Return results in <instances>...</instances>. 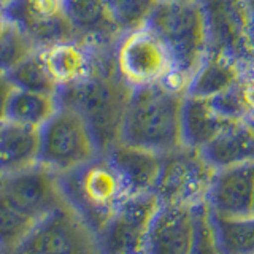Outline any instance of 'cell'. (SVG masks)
<instances>
[{
  "instance_id": "4dcf8cb0",
  "label": "cell",
  "mask_w": 254,
  "mask_h": 254,
  "mask_svg": "<svg viewBox=\"0 0 254 254\" xmlns=\"http://www.w3.org/2000/svg\"><path fill=\"white\" fill-rule=\"evenodd\" d=\"M250 3V11H251V19H253V30H254V0H248Z\"/></svg>"
},
{
  "instance_id": "277c9868",
  "label": "cell",
  "mask_w": 254,
  "mask_h": 254,
  "mask_svg": "<svg viewBox=\"0 0 254 254\" xmlns=\"http://www.w3.org/2000/svg\"><path fill=\"white\" fill-rule=\"evenodd\" d=\"M148 26L170 51L177 73L189 83L208 53L202 3L161 2Z\"/></svg>"
},
{
  "instance_id": "44dd1931",
  "label": "cell",
  "mask_w": 254,
  "mask_h": 254,
  "mask_svg": "<svg viewBox=\"0 0 254 254\" xmlns=\"http://www.w3.org/2000/svg\"><path fill=\"white\" fill-rule=\"evenodd\" d=\"M245 68L238 62L219 54L206 53L200 67L192 75L188 86V94L198 97L213 99L227 92L240 81L245 75Z\"/></svg>"
},
{
  "instance_id": "f1b7e54d",
  "label": "cell",
  "mask_w": 254,
  "mask_h": 254,
  "mask_svg": "<svg viewBox=\"0 0 254 254\" xmlns=\"http://www.w3.org/2000/svg\"><path fill=\"white\" fill-rule=\"evenodd\" d=\"M14 84L5 71H0V124L8 119V107H10V99L14 92Z\"/></svg>"
},
{
  "instance_id": "7a4b0ae2",
  "label": "cell",
  "mask_w": 254,
  "mask_h": 254,
  "mask_svg": "<svg viewBox=\"0 0 254 254\" xmlns=\"http://www.w3.org/2000/svg\"><path fill=\"white\" fill-rule=\"evenodd\" d=\"M65 203L58 173L35 165L0 178V245L16 248L38 222Z\"/></svg>"
},
{
  "instance_id": "6da1fadb",
  "label": "cell",
  "mask_w": 254,
  "mask_h": 254,
  "mask_svg": "<svg viewBox=\"0 0 254 254\" xmlns=\"http://www.w3.org/2000/svg\"><path fill=\"white\" fill-rule=\"evenodd\" d=\"M132 87L116 67L115 46L94 48L91 71L78 83L58 91L59 107L75 110L89 126L100 156L121 143L123 123Z\"/></svg>"
},
{
  "instance_id": "ac0fdd59",
  "label": "cell",
  "mask_w": 254,
  "mask_h": 254,
  "mask_svg": "<svg viewBox=\"0 0 254 254\" xmlns=\"http://www.w3.org/2000/svg\"><path fill=\"white\" fill-rule=\"evenodd\" d=\"M232 121L237 119L226 118L216 108L213 99L186 94L181 115L183 145L202 149Z\"/></svg>"
},
{
  "instance_id": "ffe728a7",
  "label": "cell",
  "mask_w": 254,
  "mask_h": 254,
  "mask_svg": "<svg viewBox=\"0 0 254 254\" xmlns=\"http://www.w3.org/2000/svg\"><path fill=\"white\" fill-rule=\"evenodd\" d=\"M43 62L58 84V91L83 79L92 68L94 48L78 40L54 45L40 51Z\"/></svg>"
},
{
  "instance_id": "2e32d148",
  "label": "cell",
  "mask_w": 254,
  "mask_h": 254,
  "mask_svg": "<svg viewBox=\"0 0 254 254\" xmlns=\"http://www.w3.org/2000/svg\"><path fill=\"white\" fill-rule=\"evenodd\" d=\"M107 159L121 178L126 197L154 190L162 170V154L121 141L107 154Z\"/></svg>"
},
{
  "instance_id": "9c48e42d",
  "label": "cell",
  "mask_w": 254,
  "mask_h": 254,
  "mask_svg": "<svg viewBox=\"0 0 254 254\" xmlns=\"http://www.w3.org/2000/svg\"><path fill=\"white\" fill-rule=\"evenodd\" d=\"M216 167L203 156L202 149L180 146L162 154V170L154 192L161 203L192 205L208 192Z\"/></svg>"
},
{
  "instance_id": "5b68a950",
  "label": "cell",
  "mask_w": 254,
  "mask_h": 254,
  "mask_svg": "<svg viewBox=\"0 0 254 254\" xmlns=\"http://www.w3.org/2000/svg\"><path fill=\"white\" fill-rule=\"evenodd\" d=\"M58 178L65 202L75 206L78 214L102 226L126 197L121 178L107 156H97L84 165L59 173Z\"/></svg>"
},
{
  "instance_id": "1f68e13d",
  "label": "cell",
  "mask_w": 254,
  "mask_h": 254,
  "mask_svg": "<svg viewBox=\"0 0 254 254\" xmlns=\"http://www.w3.org/2000/svg\"><path fill=\"white\" fill-rule=\"evenodd\" d=\"M11 2H14V0H0V6H6V5H10Z\"/></svg>"
},
{
  "instance_id": "3957f363",
  "label": "cell",
  "mask_w": 254,
  "mask_h": 254,
  "mask_svg": "<svg viewBox=\"0 0 254 254\" xmlns=\"http://www.w3.org/2000/svg\"><path fill=\"white\" fill-rule=\"evenodd\" d=\"M186 94L165 83L133 87L124 115L121 141L159 154L183 146L181 115Z\"/></svg>"
},
{
  "instance_id": "d6986e66",
  "label": "cell",
  "mask_w": 254,
  "mask_h": 254,
  "mask_svg": "<svg viewBox=\"0 0 254 254\" xmlns=\"http://www.w3.org/2000/svg\"><path fill=\"white\" fill-rule=\"evenodd\" d=\"M202 153L216 169L254 162V124L246 119L229 123Z\"/></svg>"
},
{
  "instance_id": "603a6c76",
  "label": "cell",
  "mask_w": 254,
  "mask_h": 254,
  "mask_svg": "<svg viewBox=\"0 0 254 254\" xmlns=\"http://www.w3.org/2000/svg\"><path fill=\"white\" fill-rule=\"evenodd\" d=\"M218 243L224 254H254V216L227 219L211 213Z\"/></svg>"
},
{
  "instance_id": "5bb4252c",
  "label": "cell",
  "mask_w": 254,
  "mask_h": 254,
  "mask_svg": "<svg viewBox=\"0 0 254 254\" xmlns=\"http://www.w3.org/2000/svg\"><path fill=\"white\" fill-rule=\"evenodd\" d=\"M192 205L161 203L149 224L143 253L189 254L194 242Z\"/></svg>"
},
{
  "instance_id": "4316f807",
  "label": "cell",
  "mask_w": 254,
  "mask_h": 254,
  "mask_svg": "<svg viewBox=\"0 0 254 254\" xmlns=\"http://www.w3.org/2000/svg\"><path fill=\"white\" fill-rule=\"evenodd\" d=\"M194 210V242L189 254H224L218 243L211 221L208 202L200 200L192 205Z\"/></svg>"
},
{
  "instance_id": "cb8c5ba5",
  "label": "cell",
  "mask_w": 254,
  "mask_h": 254,
  "mask_svg": "<svg viewBox=\"0 0 254 254\" xmlns=\"http://www.w3.org/2000/svg\"><path fill=\"white\" fill-rule=\"evenodd\" d=\"M8 76L18 89L58 94V84L48 71L40 51H34L26 59H22L18 65L8 71Z\"/></svg>"
},
{
  "instance_id": "30bf717a",
  "label": "cell",
  "mask_w": 254,
  "mask_h": 254,
  "mask_svg": "<svg viewBox=\"0 0 254 254\" xmlns=\"http://www.w3.org/2000/svg\"><path fill=\"white\" fill-rule=\"evenodd\" d=\"M79 214L62 203L38 222L16 250L18 254H99Z\"/></svg>"
},
{
  "instance_id": "8992f818",
  "label": "cell",
  "mask_w": 254,
  "mask_h": 254,
  "mask_svg": "<svg viewBox=\"0 0 254 254\" xmlns=\"http://www.w3.org/2000/svg\"><path fill=\"white\" fill-rule=\"evenodd\" d=\"M99 154L89 126L75 110L59 107L40 127L38 165L54 173H65L84 165Z\"/></svg>"
},
{
  "instance_id": "d4e9b609",
  "label": "cell",
  "mask_w": 254,
  "mask_h": 254,
  "mask_svg": "<svg viewBox=\"0 0 254 254\" xmlns=\"http://www.w3.org/2000/svg\"><path fill=\"white\" fill-rule=\"evenodd\" d=\"M121 34L148 26L161 0H105Z\"/></svg>"
},
{
  "instance_id": "8fae6325",
  "label": "cell",
  "mask_w": 254,
  "mask_h": 254,
  "mask_svg": "<svg viewBox=\"0 0 254 254\" xmlns=\"http://www.w3.org/2000/svg\"><path fill=\"white\" fill-rule=\"evenodd\" d=\"M161 200L154 190L124 197L103 224V248L108 254H141L145 238Z\"/></svg>"
},
{
  "instance_id": "4fadbf2b",
  "label": "cell",
  "mask_w": 254,
  "mask_h": 254,
  "mask_svg": "<svg viewBox=\"0 0 254 254\" xmlns=\"http://www.w3.org/2000/svg\"><path fill=\"white\" fill-rule=\"evenodd\" d=\"M205 200L221 218L254 216V162L216 169Z\"/></svg>"
},
{
  "instance_id": "f546056e",
  "label": "cell",
  "mask_w": 254,
  "mask_h": 254,
  "mask_svg": "<svg viewBox=\"0 0 254 254\" xmlns=\"http://www.w3.org/2000/svg\"><path fill=\"white\" fill-rule=\"evenodd\" d=\"M161 2H173V3H186V2H200V0H161Z\"/></svg>"
},
{
  "instance_id": "e0dca14e",
  "label": "cell",
  "mask_w": 254,
  "mask_h": 254,
  "mask_svg": "<svg viewBox=\"0 0 254 254\" xmlns=\"http://www.w3.org/2000/svg\"><path fill=\"white\" fill-rule=\"evenodd\" d=\"M40 129L13 119L0 124V178L38 165Z\"/></svg>"
},
{
  "instance_id": "52a82bcc",
  "label": "cell",
  "mask_w": 254,
  "mask_h": 254,
  "mask_svg": "<svg viewBox=\"0 0 254 254\" xmlns=\"http://www.w3.org/2000/svg\"><path fill=\"white\" fill-rule=\"evenodd\" d=\"M208 38V53L254 64V30L248 0H200Z\"/></svg>"
},
{
  "instance_id": "9a60e30c",
  "label": "cell",
  "mask_w": 254,
  "mask_h": 254,
  "mask_svg": "<svg viewBox=\"0 0 254 254\" xmlns=\"http://www.w3.org/2000/svg\"><path fill=\"white\" fill-rule=\"evenodd\" d=\"M64 10L75 38L87 46H116L123 35L105 0H64Z\"/></svg>"
},
{
  "instance_id": "ba28073f",
  "label": "cell",
  "mask_w": 254,
  "mask_h": 254,
  "mask_svg": "<svg viewBox=\"0 0 254 254\" xmlns=\"http://www.w3.org/2000/svg\"><path fill=\"white\" fill-rule=\"evenodd\" d=\"M116 67L132 89L165 83L175 71L170 51L149 26L123 34L115 46Z\"/></svg>"
},
{
  "instance_id": "7402d4cb",
  "label": "cell",
  "mask_w": 254,
  "mask_h": 254,
  "mask_svg": "<svg viewBox=\"0 0 254 254\" xmlns=\"http://www.w3.org/2000/svg\"><path fill=\"white\" fill-rule=\"evenodd\" d=\"M59 108L56 94L26 91L16 87L8 107V118L27 126L42 127Z\"/></svg>"
},
{
  "instance_id": "7c38bea8",
  "label": "cell",
  "mask_w": 254,
  "mask_h": 254,
  "mask_svg": "<svg viewBox=\"0 0 254 254\" xmlns=\"http://www.w3.org/2000/svg\"><path fill=\"white\" fill-rule=\"evenodd\" d=\"M3 8L8 19L37 51L76 40L64 10V0H14Z\"/></svg>"
},
{
  "instance_id": "83f0119b",
  "label": "cell",
  "mask_w": 254,
  "mask_h": 254,
  "mask_svg": "<svg viewBox=\"0 0 254 254\" xmlns=\"http://www.w3.org/2000/svg\"><path fill=\"white\" fill-rule=\"evenodd\" d=\"M238 92H240V99L245 107L246 116L250 121L254 119V71L246 70L242 76L240 83H238Z\"/></svg>"
},
{
  "instance_id": "484cf974",
  "label": "cell",
  "mask_w": 254,
  "mask_h": 254,
  "mask_svg": "<svg viewBox=\"0 0 254 254\" xmlns=\"http://www.w3.org/2000/svg\"><path fill=\"white\" fill-rule=\"evenodd\" d=\"M34 51L37 50L30 40L10 19L0 27V71L8 73Z\"/></svg>"
}]
</instances>
